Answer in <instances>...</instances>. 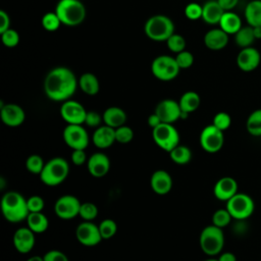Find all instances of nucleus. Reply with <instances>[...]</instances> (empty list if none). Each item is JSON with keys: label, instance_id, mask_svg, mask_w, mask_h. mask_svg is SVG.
I'll use <instances>...</instances> for the list:
<instances>
[{"label": "nucleus", "instance_id": "f257e3e1", "mask_svg": "<svg viewBox=\"0 0 261 261\" xmlns=\"http://www.w3.org/2000/svg\"><path fill=\"white\" fill-rule=\"evenodd\" d=\"M79 81L73 71L65 66H57L51 69L44 80V92L46 96L55 102L69 100L75 93Z\"/></svg>", "mask_w": 261, "mask_h": 261}, {"label": "nucleus", "instance_id": "f03ea898", "mask_svg": "<svg viewBox=\"0 0 261 261\" xmlns=\"http://www.w3.org/2000/svg\"><path fill=\"white\" fill-rule=\"evenodd\" d=\"M1 210L4 218L13 223L25 220L30 214L27 199L16 191L6 192L2 196Z\"/></svg>", "mask_w": 261, "mask_h": 261}, {"label": "nucleus", "instance_id": "7ed1b4c3", "mask_svg": "<svg viewBox=\"0 0 261 261\" xmlns=\"http://www.w3.org/2000/svg\"><path fill=\"white\" fill-rule=\"evenodd\" d=\"M55 13L62 24L76 27L86 18V8L82 0H59L55 6Z\"/></svg>", "mask_w": 261, "mask_h": 261}, {"label": "nucleus", "instance_id": "20e7f679", "mask_svg": "<svg viewBox=\"0 0 261 261\" xmlns=\"http://www.w3.org/2000/svg\"><path fill=\"white\" fill-rule=\"evenodd\" d=\"M144 32L152 41L166 42L167 39L174 34V23L164 14H155L146 20Z\"/></svg>", "mask_w": 261, "mask_h": 261}, {"label": "nucleus", "instance_id": "39448f33", "mask_svg": "<svg viewBox=\"0 0 261 261\" xmlns=\"http://www.w3.org/2000/svg\"><path fill=\"white\" fill-rule=\"evenodd\" d=\"M68 173V162L62 157H54L45 163L44 168L39 175L44 185L48 187H56L66 179Z\"/></svg>", "mask_w": 261, "mask_h": 261}, {"label": "nucleus", "instance_id": "423d86ee", "mask_svg": "<svg viewBox=\"0 0 261 261\" xmlns=\"http://www.w3.org/2000/svg\"><path fill=\"white\" fill-rule=\"evenodd\" d=\"M200 248L208 256H216L220 254L224 246V233L222 228L210 224L205 226L199 238Z\"/></svg>", "mask_w": 261, "mask_h": 261}, {"label": "nucleus", "instance_id": "0eeeda50", "mask_svg": "<svg viewBox=\"0 0 261 261\" xmlns=\"http://www.w3.org/2000/svg\"><path fill=\"white\" fill-rule=\"evenodd\" d=\"M152 138L154 143L162 150L170 152L179 144V134L172 123L162 122L158 126L152 128Z\"/></svg>", "mask_w": 261, "mask_h": 261}, {"label": "nucleus", "instance_id": "6e6552de", "mask_svg": "<svg viewBox=\"0 0 261 261\" xmlns=\"http://www.w3.org/2000/svg\"><path fill=\"white\" fill-rule=\"evenodd\" d=\"M230 213L232 219L246 220L254 212L255 204L253 199L245 193H237L228 201H226V207Z\"/></svg>", "mask_w": 261, "mask_h": 261}, {"label": "nucleus", "instance_id": "1a4fd4ad", "mask_svg": "<svg viewBox=\"0 0 261 261\" xmlns=\"http://www.w3.org/2000/svg\"><path fill=\"white\" fill-rule=\"evenodd\" d=\"M180 68L178 67L175 58L169 55H159L152 61L151 71L152 74L159 81L169 82L174 80Z\"/></svg>", "mask_w": 261, "mask_h": 261}, {"label": "nucleus", "instance_id": "9d476101", "mask_svg": "<svg viewBox=\"0 0 261 261\" xmlns=\"http://www.w3.org/2000/svg\"><path fill=\"white\" fill-rule=\"evenodd\" d=\"M200 146L207 153H217L221 150L224 144L223 132L218 129L213 124L205 126L200 134Z\"/></svg>", "mask_w": 261, "mask_h": 261}, {"label": "nucleus", "instance_id": "9b49d317", "mask_svg": "<svg viewBox=\"0 0 261 261\" xmlns=\"http://www.w3.org/2000/svg\"><path fill=\"white\" fill-rule=\"evenodd\" d=\"M62 137L64 143L72 150H85L89 145V135L83 124H67Z\"/></svg>", "mask_w": 261, "mask_h": 261}, {"label": "nucleus", "instance_id": "f8f14e48", "mask_svg": "<svg viewBox=\"0 0 261 261\" xmlns=\"http://www.w3.org/2000/svg\"><path fill=\"white\" fill-rule=\"evenodd\" d=\"M81 204L82 203L75 196L63 195L59 197L55 202L54 212L59 218L63 220H69L80 214Z\"/></svg>", "mask_w": 261, "mask_h": 261}, {"label": "nucleus", "instance_id": "ddd939ff", "mask_svg": "<svg viewBox=\"0 0 261 261\" xmlns=\"http://www.w3.org/2000/svg\"><path fill=\"white\" fill-rule=\"evenodd\" d=\"M60 115L67 124H84L87 110L80 102L69 99L62 103Z\"/></svg>", "mask_w": 261, "mask_h": 261}, {"label": "nucleus", "instance_id": "4468645a", "mask_svg": "<svg viewBox=\"0 0 261 261\" xmlns=\"http://www.w3.org/2000/svg\"><path fill=\"white\" fill-rule=\"evenodd\" d=\"M75 238L80 244L87 247L96 246L103 240L99 226L92 221H84L80 223L75 229Z\"/></svg>", "mask_w": 261, "mask_h": 261}, {"label": "nucleus", "instance_id": "2eb2a0df", "mask_svg": "<svg viewBox=\"0 0 261 261\" xmlns=\"http://www.w3.org/2000/svg\"><path fill=\"white\" fill-rule=\"evenodd\" d=\"M0 117L5 125L10 127H16L23 123L25 119V113L19 105L14 103L3 104L1 101Z\"/></svg>", "mask_w": 261, "mask_h": 261}, {"label": "nucleus", "instance_id": "dca6fc26", "mask_svg": "<svg viewBox=\"0 0 261 261\" xmlns=\"http://www.w3.org/2000/svg\"><path fill=\"white\" fill-rule=\"evenodd\" d=\"M162 122L165 123H173L180 118L181 109L179 107V103L172 99H164L160 101L154 111Z\"/></svg>", "mask_w": 261, "mask_h": 261}, {"label": "nucleus", "instance_id": "f3484780", "mask_svg": "<svg viewBox=\"0 0 261 261\" xmlns=\"http://www.w3.org/2000/svg\"><path fill=\"white\" fill-rule=\"evenodd\" d=\"M261 61V56L259 51L254 47L242 48L237 56V65L238 67L246 72L255 70Z\"/></svg>", "mask_w": 261, "mask_h": 261}, {"label": "nucleus", "instance_id": "a211bd4d", "mask_svg": "<svg viewBox=\"0 0 261 261\" xmlns=\"http://www.w3.org/2000/svg\"><path fill=\"white\" fill-rule=\"evenodd\" d=\"M87 167L92 176L97 178L103 177L110 169L109 157L105 153L96 152L88 158Z\"/></svg>", "mask_w": 261, "mask_h": 261}, {"label": "nucleus", "instance_id": "6ab92c4d", "mask_svg": "<svg viewBox=\"0 0 261 261\" xmlns=\"http://www.w3.org/2000/svg\"><path fill=\"white\" fill-rule=\"evenodd\" d=\"M12 242L17 252L21 254L30 253L35 246V232L29 227H19L13 233Z\"/></svg>", "mask_w": 261, "mask_h": 261}, {"label": "nucleus", "instance_id": "aec40b11", "mask_svg": "<svg viewBox=\"0 0 261 261\" xmlns=\"http://www.w3.org/2000/svg\"><path fill=\"white\" fill-rule=\"evenodd\" d=\"M238 193V182L231 176H223L219 178L213 188V194L220 201H228Z\"/></svg>", "mask_w": 261, "mask_h": 261}, {"label": "nucleus", "instance_id": "412c9836", "mask_svg": "<svg viewBox=\"0 0 261 261\" xmlns=\"http://www.w3.org/2000/svg\"><path fill=\"white\" fill-rule=\"evenodd\" d=\"M150 186L155 194L161 196L166 195L171 191L172 177L166 170L158 169L152 173L150 178Z\"/></svg>", "mask_w": 261, "mask_h": 261}, {"label": "nucleus", "instance_id": "4be33fe9", "mask_svg": "<svg viewBox=\"0 0 261 261\" xmlns=\"http://www.w3.org/2000/svg\"><path fill=\"white\" fill-rule=\"evenodd\" d=\"M92 142L98 149H107L116 142L115 128L108 125H100L92 136Z\"/></svg>", "mask_w": 261, "mask_h": 261}, {"label": "nucleus", "instance_id": "5701e85b", "mask_svg": "<svg viewBox=\"0 0 261 261\" xmlns=\"http://www.w3.org/2000/svg\"><path fill=\"white\" fill-rule=\"evenodd\" d=\"M228 43V35L219 29L209 30L204 36L205 46L212 51H219L225 48Z\"/></svg>", "mask_w": 261, "mask_h": 261}, {"label": "nucleus", "instance_id": "b1692460", "mask_svg": "<svg viewBox=\"0 0 261 261\" xmlns=\"http://www.w3.org/2000/svg\"><path fill=\"white\" fill-rule=\"evenodd\" d=\"M224 12L217 0H209L202 6V19L208 24H218Z\"/></svg>", "mask_w": 261, "mask_h": 261}, {"label": "nucleus", "instance_id": "393cba45", "mask_svg": "<svg viewBox=\"0 0 261 261\" xmlns=\"http://www.w3.org/2000/svg\"><path fill=\"white\" fill-rule=\"evenodd\" d=\"M103 122L111 126L113 128H117L121 125H123L126 121V113L125 111L117 106H111L105 109V111L102 114Z\"/></svg>", "mask_w": 261, "mask_h": 261}, {"label": "nucleus", "instance_id": "a878e982", "mask_svg": "<svg viewBox=\"0 0 261 261\" xmlns=\"http://www.w3.org/2000/svg\"><path fill=\"white\" fill-rule=\"evenodd\" d=\"M218 24L227 35H234L242 28V19L237 13L225 11Z\"/></svg>", "mask_w": 261, "mask_h": 261}, {"label": "nucleus", "instance_id": "bb28decb", "mask_svg": "<svg viewBox=\"0 0 261 261\" xmlns=\"http://www.w3.org/2000/svg\"><path fill=\"white\" fill-rule=\"evenodd\" d=\"M79 87L85 94L95 96L100 90V83L94 73L85 72L79 79Z\"/></svg>", "mask_w": 261, "mask_h": 261}, {"label": "nucleus", "instance_id": "cd10ccee", "mask_svg": "<svg viewBox=\"0 0 261 261\" xmlns=\"http://www.w3.org/2000/svg\"><path fill=\"white\" fill-rule=\"evenodd\" d=\"M25 220L28 227L35 233H42L49 226V220L43 212H30Z\"/></svg>", "mask_w": 261, "mask_h": 261}, {"label": "nucleus", "instance_id": "c85d7f7f", "mask_svg": "<svg viewBox=\"0 0 261 261\" xmlns=\"http://www.w3.org/2000/svg\"><path fill=\"white\" fill-rule=\"evenodd\" d=\"M245 18L251 27H261V0H251L245 8Z\"/></svg>", "mask_w": 261, "mask_h": 261}, {"label": "nucleus", "instance_id": "c756f323", "mask_svg": "<svg viewBox=\"0 0 261 261\" xmlns=\"http://www.w3.org/2000/svg\"><path fill=\"white\" fill-rule=\"evenodd\" d=\"M178 103L181 111L190 114L198 109L201 103V99L198 93L194 91H188L181 95Z\"/></svg>", "mask_w": 261, "mask_h": 261}, {"label": "nucleus", "instance_id": "7c9ffc66", "mask_svg": "<svg viewBox=\"0 0 261 261\" xmlns=\"http://www.w3.org/2000/svg\"><path fill=\"white\" fill-rule=\"evenodd\" d=\"M256 40L254 36L253 27L247 25L242 27L236 34H234V41L236 44L241 48H247L251 47L254 41Z\"/></svg>", "mask_w": 261, "mask_h": 261}, {"label": "nucleus", "instance_id": "2f4dec72", "mask_svg": "<svg viewBox=\"0 0 261 261\" xmlns=\"http://www.w3.org/2000/svg\"><path fill=\"white\" fill-rule=\"evenodd\" d=\"M169 157L174 163L178 165H184L191 161L192 151L189 147L178 144L169 152Z\"/></svg>", "mask_w": 261, "mask_h": 261}, {"label": "nucleus", "instance_id": "473e14b6", "mask_svg": "<svg viewBox=\"0 0 261 261\" xmlns=\"http://www.w3.org/2000/svg\"><path fill=\"white\" fill-rule=\"evenodd\" d=\"M247 132L253 137H261V109L250 113L246 121Z\"/></svg>", "mask_w": 261, "mask_h": 261}, {"label": "nucleus", "instance_id": "72a5a7b5", "mask_svg": "<svg viewBox=\"0 0 261 261\" xmlns=\"http://www.w3.org/2000/svg\"><path fill=\"white\" fill-rule=\"evenodd\" d=\"M99 230L101 233L102 239L108 240L111 239L117 231V224L116 222L111 218L103 219L99 224Z\"/></svg>", "mask_w": 261, "mask_h": 261}, {"label": "nucleus", "instance_id": "f704fd0d", "mask_svg": "<svg viewBox=\"0 0 261 261\" xmlns=\"http://www.w3.org/2000/svg\"><path fill=\"white\" fill-rule=\"evenodd\" d=\"M44 165L45 162L43 158L38 154L30 155L25 160V168L28 169V171L34 174H40L44 168Z\"/></svg>", "mask_w": 261, "mask_h": 261}, {"label": "nucleus", "instance_id": "c9c22d12", "mask_svg": "<svg viewBox=\"0 0 261 261\" xmlns=\"http://www.w3.org/2000/svg\"><path fill=\"white\" fill-rule=\"evenodd\" d=\"M231 219L232 217L226 208L218 209L212 215V224L217 227L223 228L230 223Z\"/></svg>", "mask_w": 261, "mask_h": 261}, {"label": "nucleus", "instance_id": "e433bc0d", "mask_svg": "<svg viewBox=\"0 0 261 261\" xmlns=\"http://www.w3.org/2000/svg\"><path fill=\"white\" fill-rule=\"evenodd\" d=\"M41 23L43 28L48 32H54L58 30L59 27L62 24L55 11L45 13L41 19Z\"/></svg>", "mask_w": 261, "mask_h": 261}, {"label": "nucleus", "instance_id": "4c0bfd02", "mask_svg": "<svg viewBox=\"0 0 261 261\" xmlns=\"http://www.w3.org/2000/svg\"><path fill=\"white\" fill-rule=\"evenodd\" d=\"M167 48L173 52V53H179L184 50H186V40L181 35L178 34H172L166 41Z\"/></svg>", "mask_w": 261, "mask_h": 261}, {"label": "nucleus", "instance_id": "58836bf2", "mask_svg": "<svg viewBox=\"0 0 261 261\" xmlns=\"http://www.w3.org/2000/svg\"><path fill=\"white\" fill-rule=\"evenodd\" d=\"M98 215V207L92 202H84L81 204L80 214L85 221H92Z\"/></svg>", "mask_w": 261, "mask_h": 261}, {"label": "nucleus", "instance_id": "ea45409f", "mask_svg": "<svg viewBox=\"0 0 261 261\" xmlns=\"http://www.w3.org/2000/svg\"><path fill=\"white\" fill-rule=\"evenodd\" d=\"M212 124L214 126H216L218 129L224 132L227 128H229V126L231 124V117L228 113H226L224 111H220L214 115Z\"/></svg>", "mask_w": 261, "mask_h": 261}, {"label": "nucleus", "instance_id": "a19ab883", "mask_svg": "<svg viewBox=\"0 0 261 261\" xmlns=\"http://www.w3.org/2000/svg\"><path fill=\"white\" fill-rule=\"evenodd\" d=\"M134 138V130L126 125H121L115 128V140L120 144H127Z\"/></svg>", "mask_w": 261, "mask_h": 261}, {"label": "nucleus", "instance_id": "79ce46f5", "mask_svg": "<svg viewBox=\"0 0 261 261\" xmlns=\"http://www.w3.org/2000/svg\"><path fill=\"white\" fill-rule=\"evenodd\" d=\"M1 41L8 48L15 47L19 43V35L13 29H8L1 34Z\"/></svg>", "mask_w": 261, "mask_h": 261}, {"label": "nucleus", "instance_id": "37998d69", "mask_svg": "<svg viewBox=\"0 0 261 261\" xmlns=\"http://www.w3.org/2000/svg\"><path fill=\"white\" fill-rule=\"evenodd\" d=\"M174 58H175V61L180 69H187V68L191 67L194 63L193 54L187 50H184V51L177 53Z\"/></svg>", "mask_w": 261, "mask_h": 261}, {"label": "nucleus", "instance_id": "c03bdc74", "mask_svg": "<svg viewBox=\"0 0 261 261\" xmlns=\"http://www.w3.org/2000/svg\"><path fill=\"white\" fill-rule=\"evenodd\" d=\"M185 15L188 19L191 20L202 18V6L196 2L189 3L185 8Z\"/></svg>", "mask_w": 261, "mask_h": 261}, {"label": "nucleus", "instance_id": "a18cd8bd", "mask_svg": "<svg viewBox=\"0 0 261 261\" xmlns=\"http://www.w3.org/2000/svg\"><path fill=\"white\" fill-rule=\"evenodd\" d=\"M27 203L30 212H42L45 207L44 199L38 195H34L28 198Z\"/></svg>", "mask_w": 261, "mask_h": 261}, {"label": "nucleus", "instance_id": "49530a36", "mask_svg": "<svg viewBox=\"0 0 261 261\" xmlns=\"http://www.w3.org/2000/svg\"><path fill=\"white\" fill-rule=\"evenodd\" d=\"M103 121L102 115H100L96 111H87L86 119H85V124L90 126V127H99L101 122Z\"/></svg>", "mask_w": 261, "mask_h": 261}, {"label": "nucleus", "instance_id": "de8ad7c7", "mask_svg": "<svg viewBox=\"0 0 261 261\" xmlns=\"http://www.w3.org/2000/svg\"><path fill=\"white\" fill-rule=\"evenodd\" d=\"M44 261H69L68 257L59 250H50L44 256Z\"/></svg>", "mask_w": 261, "mask_h": 261}, {"label": "nucleus", "instance_id": "09e8293b", "mask_svg": "<svg viewBox=\"0 0 261 261\" xmlns=\"http://www.w3.org/2000/svg\"><path fill=\"white\" fill-rule=\"evenodd\" d=\"M70 158H71L72 163L76 166L83 165L84 163H86L88 161L87 154H86L85 150H72Z\"/></svg>", "mask_w": 261, "mask_h": 261}, {"label": "nucleus", "instance_id": "8fccbe9b", "mask_svg": "<svg viewBox=\"0 0 261 261\" xmlns=\"http://www.w3.org/2000/svg\"><path fill=\"white\" fill-rule=\"evenodd\" d=\"M10 17L4 10H0V34L10 29Z\"/></svg>", "mask_w": 261, "mask_h": 261}, {"label": "nucleus", "instance_id": "3c124183", "mask_svg": "<svg viewBox=\"0 0 261 261\" xmlns=\"http://www.w3.org/2000/svg\"><path fill=\"white\" fill-rule=\"evenodd\" d=\"M217 2L224 11H231L237 6L239 0H217Z\"/></svg>", "mask_w": 261, "mask_h": 261}, {"label": "nucleus", "instance_id": "603ef678", "mask_svg": "<svg viewBox=\"0 0 261 261\" xmlns=\"http://www.w3.org/2000/svg\"><path fill=\"white\" fill-rule=\"evenodd\" d=\"M147 122H148V125L151 127V128H154L156 126H158L160 123H162L161 119L159 118V116L154 112L152 113L151 115H149L148 119H147Z\"/></svg>", "mask_w": 261, "mask_h": 261}, {"label": "nucleus", "instance_id": "864d4df0", "mask_svg": "<svg viewBox=\"0 0 261 261\" xmlns=\"http://www.w3.org/2000/svg\"><path fill=\"white\" fill-rule=\"evenodd\" d=\"M217 259H218V261H237L236 255L231 252L221 253Z\"/></svg>", "mask_w": 261, "mask_h": 261}, {"label": "nucleus", "instance_id": "5fc2aeb1", "mask_svg": "<svg viewBox=\"0 0 261 261\" xmlns=\"http://www.w3.org/2000/svg\"><path fill=\"white\" fill-rule=\"evenodd\" d=\"M253 31H254V36L255 38L261 39V27H253Z\"/></svg>", "mask_w": 261, "mask_h": 261}, {"label": "nucleus", "instance_id": "6e6d98bb", "mask_svg": "<svg viewBox=\"0 0 261 261\" xmlns=\"http://www.w3.org/2000/svg\"><path fill=\"white\" fill-rule=\"evenodd\" d=\"M27 261H44V258H43V256L41 257V256H38V255H35V256H32V257H30Z\"/></svg>", "mask_w": 261, "mask_h": 261}, {"label": "nucleus", "instance_id": "4d7b16f0", "mask_svg": "<svg viewBox=\"0 0 261 261\" xmlns=\"http://www.w3.org/2000/svg\"><path fill=\"white\" fill-rule=\"evenodd\" d=\"M204 261H218V259H215V258H209V259H206Z\"/></svg>", "mask_w": 261, "mask_h": 261}]
</instances>
